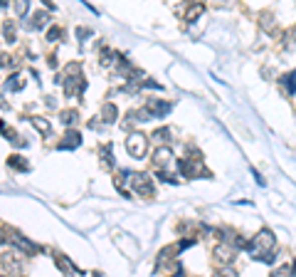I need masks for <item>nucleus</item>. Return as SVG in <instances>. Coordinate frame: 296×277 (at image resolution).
<instances>
[{
  "label": "nucleus",
  "instance_id": "6ab92c4d",
  "mask_svg": "<svg viewBox=\"0 0 296 277\" xmlns=\"http://www.w3.org/2000/svg\"><path fill=\"white\" fill-rule=\"evenodd\" d=\"M77 117H79V114H77L74 109H72V112H62V122L67 124V126H69V124H74V122H77Z\"/></svg>",
  "mask_w": 296,
  "mask_h": 277
},
{
  "label": "nucleus",
  "instance_id": "1a4fd4ad",
  "mask_svg": "<svg viewBox=\"0 0 296 277\" xmlns=\"http://www.w3.org/2000/svg\"><path fill=\"white\" fill-rule=\"evenodd\" d=\"M13 243L20 247V250H23L25 255H37V252H40V247L35 245V243H30L28 238H23L20 233H13Z\"/></svg>",
  "mask_w": 296,
  "mask_h": 277
},
{
  "label": "nucleus",
  "instance_id": "9b49d317",
  "mask_svg": "<svg viewBox=\"0 0 296 277\" xmlns=\"http://www.w3.org/2000/svg\"><path fill=\"white\" fill-rule=\"evenodd\" d=\"M203 13H205V5H203V3L190 5V8H188V13H185V23H193V20H195V18H200Z\"/></svg>",
  "mask_w": 296,
  "mask_h": 277
},
{
  "label": "nucleus",
  "instance_id": "7ed1b4c3",
  "mask_svg": "<svg viewBox=\"0 0 296 277\" xmlns=\"http://www.w3.org/2000/svg\"><path fill=\"white\" fill-rule=\"evenodd\" d=\"M146 149H148V139L143 134H138V131L128 134V139H126V151L133 156V158H143V156H146Z\"/></svg>",
  "mask_w": 296,
  "mask_h": 277
},
{
  "label": "nucleus",
  "instance_id": "2eb2a0df",
  "mask_svg": "<svg viewBox=\"0 0 296 277\" xmlns=\"http://www.w3.org/2000/svg\"><path fill=\"white\" fill-rule=\"evenodd\" d=\"M50 18H47V13H35L32 15V28L35 30H40V28H45V23H47Z\"/></svg>",
  "mask_w": 296,
  "mask_h": 277
},
{
  "label": "nucleus",
  "instance_id": "39448f33",
  "mask_svg": "<svg viewBox=\"0 0 296 277\" xmlns=\"http://www.w3.org/2000/svg\"><path fill=\"white\" fill-rule=\"evenodd\" d=\"M235 245H230V243H217L215 250H212V257L220 262V265H230L232 260H235Z\"/></svg>",
  "mask_w": 296,
  "mask_h": 277
},
{
  "label": "nucleus",
  "instance_id": "4be33fe9",
  "mask_svg": "<svg viewBox=\"0 0 296 277\" xmlns=\"http://www.w3.org/2000/svg\"><path fill=\"white\" fill-rule=\"evenodd\" d=\"M215 277H237V272L232 270V267H222V270L215 272Z\"/></svg>",
  "mask_w": 296,
  "mask_h": 277
},
{
  "label": "nucleus",
  "instance_id": "0eeeda50",
  "mask_svg": "<svg viewBox=\"0 0 296 277\" xmlns=\"http://www.w3.org/2000/svg\"><path fill=\"white\" fill-rule=\"evenodd\" d=\"M84 87H87V82H84L79 74H67L64 92L69 94V97H74V94H82V92H84Z\"/></svg>",
  "mask_w": 296,
  "mask_h": 277
},
{
  "label": "nucleus",
  "instance_id": "a878e982",
  "mask_svg": "<svg viewBox=\"0 0 296 277\" xmlns=\"http://www.w3.org/2000/svg\"><path fill=\"white\" fill-rule=\"evenodd\" d=\"M173 277H185V275H183V272H176V275H173Z\"/></svg>",
  "mask_w": 296,
  "mask_h": 277
},
{
  "label": "nucleus",
  "instance_id": "5701e85b",
  "mask_svg": "<svg viewBox=\"0 0 296 277\" xmlns=\"http://www.w3.org/2000/svg\"><path fill=\"white\" fill-rule=\"evenodd\" d=\"M271 277H289V267L284 265V267H279L276 272H271Z\"/></svg>",
  "mask_w": 296,
  "mask_h": 277
},
{
  "label": "nucleus",
  "instance_id": "423d86ee",
  "mask_svg": "<svg viewBox=\"0 0 296 277\" xmlns=\"http://www.w3.org/2000/svg\"><path fill=\"white\" fill-rule=\"evenodd\" d=\"M173 109V104L171 102H161V99H148L146 109H143V114L148 117H166L168 112Z\"/></svg>",
  "mask_w": 296,
  "mask_h": 277
},
{
  "label": "nucleus",
  "instance_id": "aec40b11",
  "mask_svg": "<svg viewBox=\"0 0 296 277\" xmlns=\"http://www.w3.org/2000/svg\"><path fill=\"white\" fill-rule=\"evenodd\" d=\"M3 35H5V40H8V42H15V28H13V25H8V23H5Z\"/></svg>",
  "mask_w": 296,
  "mask_h": 277
},
{
  "label": "nucleus",
  "instance_id": "f257e3e1",
  "mask_svg": "<svg viewBox=\"0 0 296 277\" xmlns=\"http://www.w3.org/2000/svg\"><path fill=\"white\" fill-rule=\"evenodd\" d=\"M274 247H276L274 233L264 228V230H259V233L252 238V243H249V252H252V257L259 260V262H271V257H274Z\"/></svg>",
  "mask_w": 296,
  "mask_h": 277
},
{
  "label": "nucleus",
  "instance_id": "b1692460",
  "mask_svg": "<svg viewBox=\"0 0 296 277\" xmlns=\"http://www.w3.org/2000/svg\"><path fill=\"white\" fill-rule=\"evenodd\" d=\"M15 13H18V15H25V13H28V3H18V5H15Z\"/></svg>",
  "mask_w": 296,
  "mask_h": 277
},
{
  "label": "nucleus",
  "instance_id": "9d476101",
  "mask_svg": "<svg viewBox=\"0 0 296 277\" xmlns=\"http://www.w3.org/2000/svg\"><path fill=\"white\" fill-rule=\"evenodd\" d=\"M79 141H82V136H79L77 131H69V134L64 136V141L59 144V149H77V146H79Z\"/></svg>",
  "mask_w": 296,
  "mask_h": 277
},
{
  "label": "nucleus",
  "instance_id": "f8f14e48",
  "mask_svg": "<svg viewBox=\"0 0 296 277\" xmlns=\"http://www.w3.org/2000/svg\"><path fill=\"white\" fill-rule=\"evenodd\" d=\"M32 126H35L42 136H50V134H52V126H50V122H47V119H42V117H35V119H32Z\"/></svg>",
  "mask_w": 296,
  "mask_h": 277
},
{
  "label": "nucleus",
  "instance_id": "f3484780",
  "mask_svg": "<svg viewBox=\"0 0 296 277\" xmlns=\"http://www.w3.org/2000/svg\"><path fill=\"white\" fill-rule=\"evenodd\" d=\"M101 114H104V119H106V122H114V119H116V107H114V104H104Z\"/></svg>",
  "mask_w": 296,
  "mask_h": 277
},
{
  "label": "nucleus",
  "instance_id": "4468645a",
  "mask_svg": "<svg viewBox=\"0 0 296 277\" xmlns=\"http://www.w3.org/2000/svg\"><path fill=\"white\" fill-rule=\"evenodd\" d=\"M8 166H13V168H18V171H30V163H25L23 156H10V158H8Z\"/></svg>",
  "mask_w": 296,
  "mask_h": 277
},
{
  "label": "nucleus",
  "instance_id": "20e7f679",
  "mask_svg": "<svg viewBox=\"0 0 296 277\" xmlns=\"http://www.w3.org/2000/svg\"><path fill=\"white\" fill-rule=\"evenodd\" d=\"M180 173H183V176H188V178H198V176H210V171H207V168L203 166V163H200V161H190V158L180 161Z\"/></svg>",
  "mask_w": 296,
  "mask_h": 277
},
{
  "label": "nucleus",
  "instance_id": "dca6fc26",
  "mask_svg": "<svg viewBox=\"0 0 296 277\" xmlns=\"http://www.w3.org/2000/svg\"><path fill=\"white\" fill-rule=\"evenodd\" d=\"M8 87H10L13 92H18V89H23V87H25V82H23V74H13V77L8 79Z\"/></svg>",
  "mask_w": 296,
  "mask_h": 277
},
{
  "label": "nucleus",
  "instance_id": "6e6552de",
  "mask_svg": "<svg viewBox=\"0 0 296 277\" xmlns=\"http://www.w3.org/2000/svg\"><path fill=\"white\" fill-rule=\"evenodd\" d=\"M171 161H173V151H171L168 146H161V149H156V154H153V163H156L158 168H166V166H171Z\"/></svg>",
  "mask_w": 296,
  "mask_h": 277
},
{
  "label": "nucleus",
  "instance_id": "412c9836",
  "mask_svg": "<svg viewBox=\"0 0 296 277\" xmlns=\"http://www.w3.org/2000/svg\"><path fill=\"white\" fill-rule=\"evenodd\" d=\"M168 136H171V131H168V129H158V131H153V136H151V139H153V141H161V139H168Z\"/></svg>",
  "mask_w": 296,
  "mask_h": 277
},
{
  "label": "nucleus",
  "instance_id": "f03ea898",
  "mask_svg": "<svg viewBox=\"0 0 296 277\" xmlns=\"http://www.w3.org/2000/svg\"><path fill=\"white\" fill-rule=\"evenodd\" d=\"M128 181H131V186H133V191L138 193V196H143V198H148V196H153V183H151V176L148 173H123Z\"/></svg>",
  "mask_w": 296,
  "mask_h": 277
},
{
  "label": "nucleus",
  "instance_id": "393cba45",
  "mask_svg": "<svg viewBox=\"0 0 296 277\" xmlns=\"http://www.w3.org/2000/svg\"><path fill=\"white\" fill-rule=\"evenodd\" d=\"M59 35H62V32H59V30H57V28H52V30L47 32V40H52V42H55V40H57Z\"/></svg>",
  "mask_w": 296,
  "mask_h": 277
},
{
  "label": "nucleus",
  "instance_id": "ddd939ff",
  "mask_svg": "<svg viewBox=\"0 0 296 277\" xmlns=\"http://www.w3.org/2000/svg\"><path fill=\"white\" fill-rule=\"evenodd\" d=\"M281 84H284V89H286L289 94H294V92H296V69L281 77Z\"/></svg>",
  "mask_w": 296,
  "mask_h": 277
},
{
  "label": "nucleus",
  "instance_id": "a211bd4d",
  "mask_svg": "<svg viewBox=\"0 0 296 277\" xmlns=\"http://www.w3.org/2000/svg\"><path fill=\"white\" fill-rule=\"evenodd\" d=\"M101 161H104V166H109V168L114 166V156H111V149H106V146L101 149Z\"/></svg>",
  "mask_w": 296,
  "mask_h": 277
}]
</instances>
